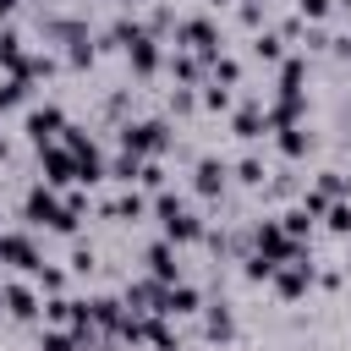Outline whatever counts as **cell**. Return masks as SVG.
I'll list each match as a JSON object with an SVG mask.
<instances>
[{
	"mask_svg": "<svg viewBox=\"0 0 351 351\" xmlns=\"http://www.w3.org/2000/svg\"><path fill=\"white\" fill-rule=\"evenodd\" d=\"M154 208H159V219H165V241H176V247H181V241H197V236H203L197 214H192V208H186L181 197L159 192V203H154Z\"/></svg>",
	"mask_w": 351,
	"mask_h": 351,
	"instance_id": "1",
	"label": "cell"
},
{
	"mask_svg": "<svg viewBox=\"0 0 351 351\" xmlns=\"http://www.w3.org/2000/svg\"><path fill=\"white\" fill-rule=\"evenodd\" d=\"M121 148L137 154V159H143V154H165V148H170V126H165V121H126V126H121Z\"/></svg>",
	"mask_w": 351,
	"mask_h": 351,
	"instance_id": "2",
	"label": "cell"
},
{
	"mask_svg": "<svg viewBox=\"0 0 351 351\" xmlns=\"http://www.w3.org/2000/svg\"><path fill=\"white\" fill-rule=\"evenodd\" d=\"M307 285H313V263H307V252L274 269V291H280L285 302H296V296H307Z\"/></svg>",
	"mask_w": 351,
	"mask_h": 351,
	"instance_id": "3",
	"label": "cell"
},
{
	"mask_svg": "<svg viewBox=\"0 0 351 351\" xmlns=\"http://www.w3.org/2000/svg\"><path fill=\"white\" fill-rule=\"evenodd\" d=\"M176 38H181V44H192V49H197L203 60H214V55H219V33H214V22H208V16L176 22Z\"/></svg>",
	"mask_w": 351,
	"mask_h": 351,
	"instance_id": "4",
	"label": "cell"
},
{
	"mask_svg": "<svg viewBox=\"0 0 351 351\" xmlns=\"http://www.w3.org/2000/svg\"><path fill=\"white\" fill-rule=\"evenodd\" d=\"M0 263H16V269H27V274H38V269H44V258H38L33 236H22V230L0 236Z\"/></svg>",
	"mask_w": 351,
	"mask_h": 351,
	"instance_id": "5",
	"label": "cell"
},
{
	"mask_svg": "<svg viewBox=\"0 0 351 351\" xmlns=\"http://www.w3.org/2000/svg\"><path fill=\"white\" fill-rule=\"evenodd\" d=\"M38 159H44V181H49V186H66V181H77V154H71V148H55V143H44V148H38Z\"/></svg>",
	"mask_w": 351,
	"mask_h": 351,
	"instance_id": "6",
	"label": "cell"
},
{
	"mask_svg": "<svg viewBox=\"0 0 351 351\" xmlns=\"http://www.w3.org/2000/svg\"><path fill=\"white\" fill-rule=\"evenodd\" d=\"M55 132H66V115H60L55 104H44V110H27V137H33L38 148H44Z\"/></svg>",
	"mask_w": 351,
	"mask_h": 351,
	"instance_id": "7",
	"label": "cell"
},
{
	"mask_svg": "<svg viewBox=\"0 0 351 351\" xmlns=\"http://www.w3.org/2000/svg\"><path fill=\"white\" fill-rule=\"evenodd\" d=\"M148 274L165 280V285H176V274H181V263H176V241H154V247H148Z\"/></svg>",
	"mask_w": 351,
	"mask_h": 351,
	"instance_id": "8",
	"label": "cell"
},
{
	"mask_svg": "<svg viewBox=\"0 0 351 351\" xmlns=\"http://www.w3.org/2000/svg\"><path fill=\"white\" fill-rule=\"evenodd\" d=\"M126 55H132V71H137V77H148V71L159 66V44H154V33L143 27V33L126 44Z\"/></svg>",
	"mask_w": 351,
	"mask_h": 351,
	"instance_id": "9",
	"label": "cell"
},
{
	"mask_svg": "<svg viewBox=\"0 0 351 351\" xmlns=\"http://www.w3.org/2000/svg\"><path fill=\"white\" fill-rule=\"evenodd\" d=\"M302 115H307V99L302 93H280V104L269 110V126L285 132V126H302Z\"/></svg>",
	"mask_w": 351,
	"mask_h": 351,
	"instance_id": "10",
	"label": "cell"
},
{
	"mask_svg": "<svg viewBox=\"0 0 351 351\" xmlns=\"http://www.w3.org/2000/svg\"><path fill=\"white\" fill-rule=\"evenodd\" d=\"M192 186H197L203 197H214V192L225 186V159H197V176H192Z\"/></svg>",
	"mask_w": 351,
	"mask_h": 351,
	"instance_id": "11",
	"label": "cell"
},
{
	"mask_svg": "<svg viewBox=\"0 0 351 351\" xmlns=\"http://www.w3.org/2000/svg\"><path fill=\"white\" fill-rule=\"evenodd\" d=\"M0 302H5L11 318H33V313H38V302H33L27 285H0Z\"/></svg>",
	"mask_w": 351,
	"mask_h": 351,
	"instance_id": "12",
	"label": "cell"
},
{
	"mask_svg": "<svg viewBox=\"0 0 351 351\" xmlns=\"http://www.w3.org/2000/svg\"><path fill=\"white\" fill-rule=\"evenodd\" d=\"M192 307H197V291H192V285H181V280L165 285V307H159L165 318H181V313H192Z\"/></svg>",
	"mask_w": 351,
	"mask_h": 351,
	"instance_id": "13",
	"label": "cell"
},
{
	"mask_svg": "<svg viewBox=\"0 0 351 351\" xmlns=\"http://www.w3.org/2000/svg\"><path fill=\"white\" fill-rule=\"evenodd\" d=\"M0 66H5L11 77H22V71H27V55H22V33H11V27L0 33Z\"/></svg>",
	"mask_w": 351,
	"mask_h": 351,
	"instance_id": "14",
	"label": "cell"
},
{
	"mask_svg": "<svg viewBox=\"0 0 351 351\" xmlns=\"http://www.w3.org/2000/svg\"><path fill=\"white\" fill-rule=\"evenodd\" d=\"M263 126H269V110H258V104H241L236 110V137H263Z\"/></svg>",
	"mask_w": 351,
	"mask_h": 351,
	"instance_id": "15",
	"label": "cell"
},
{
	"mask_svg": "<svg viewBox=\"0 0 351 351\" xmlns=\"http://www.w3.org/2000/svg\"><path fill=\"white\" fill-rule=\"evenodd\" d=\"M88 313H93V324H104V329H115V335H121V324H126V313H121V302H115V296H93V302H88Z\"/></svg>",
	"mask_w": 351,
	"mask_h": 351,
	"instance_id": "16",
	"label": "cell"
},
{
	"mask_svg": "<svg viewBox=\"0 0 351 351\" xmlns=\"http://www.w3.org/2000/svg\"><path fill=\"white\" fill-rule=\"evenodd\" d=\"M203 329H208V340H230V335H236V318H230V307H225V302H208V318H203Z\"/></svg>",
	"mask_w": 351,
	"mask_h": 351,
	"instance_id": "17",
	"label": "cell"
},
{
	"mask_svg": "<svg viewBox=\"0 0 351 351\" xmlns=\"http://www.w3.org/2000/svg\"><path fill=\"white\" fill-rule=\"evenodd\" d=\"M302 77H307V60L302 55H285L280 60V93H302Z\"/></svg>",
	"mask_w": 351,
	"mask_h": 351,
	"instance_id": "18",
	"label": "cell"
},
{
	"mask_svg": "<svg viewBox=\"0 0 351 351\" xmlns=\"http://www.w3.org/2000/svg\"><path fill=\"white\" fill-rule=\"evenodd\" d=\"M137 170H143V159H137V154H126V148L110 159V176H115V181H126V186L137 181Z\"/></svg>",
	"mask_w": 351,
	"mask_h": 351,
	"instance_id": "19",
	"label": "cell"
},
{
	"mask_svg": "<svg viewBox=\"0 0 351 351\" xmlns=\"http://www.w3.org/2000/svg\"><path fill=\"white\" fill-rule=\"evenodd\" d=\"M280 225H285V236H296V241H307V225H313V214L296 203V208H285L280 214Z\"/></svg>",
	"mask_w": 351,
	"mask_h": 351,
	"instance_id": "20",
	"label": "cell"
},
{
	"mask_svg": "<svg viewBox=\"0 0 351 351\" xmlns=\"http://www.w3.org/2000/svg\"><path fill=\"white\" fill-rule=\"evenodd\" d=\"M280 154H285V159H302V154H307V132H302V126H285V132H280Z\"/></svg>",
	"mask_w": 351,
	"mask_h": 351,
	"instance_id": "21",
	"label": "cell"
},
{
	"mask_svg": "<svg viewBox=\"0 0 351 351\" xmlns=\"http://www.w3.org/2000/svg\"><path fill=\"white\" fill-rule=\"evenodd\" d=\"M324 219H329V230H340V236H351V203H346V197H335Z\"/></svg>",
	"mask_w": 351,
	"mask_h": 351,
	"instance_id": "22",
	"label": "cell"
},
{
	"mask_svg": "<svg viewBox=\"0 0 351 351\" xmlns=\"http://www.w3.org/2000/svg\"><path fill=\"white\" fill-rule=\"evenodd\" d=\"M27 99V77H5L0 82V110H11V104H22Z\"/></svg>",
	"mask_w": 351,
	"mask_h": 351,
	"instance_id": "23",
	"label": "cell"
},
{
	"mask_svg": "<svg viewBox=\"0 0 351 351\" xmlns=\"http://www.w3.org/2000/svg\"><path fill=\"white\" fill-rule=\"evenodd\" d=\"M318 192H324L329 203H335V197H346V176H340V170H324V176H318Z\"/></svg>",
	"mask_w": 351,
	"mask_h": 351,
	"instance_id": "24",
	"label": "cell"
},
{
	"mask_svg": "<svg viewBox=\"0 0 351 351\" xmlns=\"http://www.w3.org/2000/svg\"><path fill=\"white\" fill-rule=\"evenodd\" d=\"M143 208H148V203H143L137 192H126L121 203H110V214H121V219H143Z\"/></svg>",
	"mask_w": 351,
	"mask_h": 351,
	"instance_id": "25",
	"label": "cell"
},
{
	"mask_svg": "<svg viewBox=\"0 0 351 351\" xmlns=\"http://www.w3.org/2000/svg\"><path fill=\"white\" fill-rule=\"evenodd\" d=\"M77 346H82V340H77V335H60V329H49V335L38 340V351H77Z\"/></svg>",
	"mask_w": 351,
	"mask_h": 351,
	"instance_id": "26",
	"label": "cell"
},
{
	"mask_svg": "<svg viewBox=\"0 0 351 351\" xmlns=\"http://www.w3.org/2000/svg\"><path fill=\"white\" fill-rule=\"evenodd\" d=\"M66 60H71V66H88V60H93V44H88V33H77V38H71Z\"/></svg>",
	"mask_w": 351,
	"mask_h": 351,
	"instance_id": "27",
	"label": "cell"
},
{
	"mask_svg": "<svg viewBox=\"0 0 351 351\" xmlns=\"http://www.w3.org/2000/svg\"><path fill=\"white\" fill-rule=\"evenodd\" d=\"M280 44H285L280 33H263V38L252 44V49H258V60H280Z\"/></svg>",
	"mask_w": 351,
	"mask_h": 351,
	"instance_id": "28",
	"label": "cell"
},
{
	"mask_svg": "<svg viewBox=\"0 0 351 351\" xmlns=\"http://www.w3.org/2000/svg\"><path fill=\"white\" fill-rule=\"evenodd\" d=\"M170 71H176V82H197V60H192V55H176Z\"/></svg>",
	"mask_w": 351,
	"mask_h": 351,
	"instance_id": "29",
	"label": "cell"
},
{
	"mask_svg": "<svg viewBox=\"0 0 351 351\" xmlns=\"http://www.w3.org/2000/svg\"><path fill=\"white\" fill-rule=\"evenodd\" d=\"M208 66H214V82H225V88H230V82L241 77V66H236V60H219V55H214Z\"/></svg>",
	"mask_w": 351,
	"mask_h": 351,
	"instance_id": "30",
	"label": "cell"
},
{
	"mask_svg": "<svg viewBox=\"0 0 351 351\" xmlns=\"http://www.w3.org/2000/svg\"><path fill=\"white\" fill-rule=\"evenodd\" d=\"M203 104H208V110H230V93H225V82H208V88H203Z\"/></svg>",
	"mask_w": 351,
	"mask_h": 351,
	"instance_id": "31",
	"label": "cell"
},
{
	"mask_svg": "<svg viewBox=\"0 0 351 351\" xmlns=\"http://www.w3.org/2000/svg\"><path fill=\"white\" fill-rule=\"evenodd\" d=\"M236 176H241L247 186H263V176H269V170H263L258 159H241V165H236Z\"/></svg>",
	"mask_w": 351,
	"mask_h": 351,
	"instance_id": "32",
	"label": "cell"
},
{
	"mask_svg": "<svg viewBox=\"0 0 351 351\" xmlns=\"http://www.w3.org/2000/svg\"><path fill=\"white\" fill-rule=\"evenodd\" d=\"M137 181H143V186H165V170H159V159H143Z\"/></svg>",
	"mask_w": 351,
	"mask_h": 351,
	"instance_id": "33",
	"label": "cell"
},
{
	"mask_svg": "<svg viewBox=\"0 0 351 351\" xmlns=\"http://www.w3.org/2000/svg\"><path fill=\"white\" fill-rule=\"evenodd\" d=\"M329 5H335V0H296V11H302L307 22H318V16H329Z\"/></svg>",
	"mask_w": 351,
	"mask_h": 351,
	"instance_id": "34",
	"label": "cell"
},
{
	"mask_svg": "<svg viewBox=\"0 0 351 351\" xmlns=\"http://www.w3.org/2000/svg\"><path fill=\"white\" fill-rule=\"evenodd\" d=\"M38 280H44V291H55V296H60V285H66L60 269H38Z\"/></svg>",
	"mask_w": 351,
	"mask_h": 351,
	"instance_id": "35",
	"label": "cell"
},
{
	"mask_svg": "<svg viewBox=\"0 0 351 351\" xmlns=\"http://www.w3.org/2000/svg\"><path fill=\"white\" fill-rule=\"evenodd\" d=\"M71 269H77V274H88V269H93V252H88V247H77V252H71Z\"/></svg>",
	"mask_w": 351,
	"mask_h": 351,
	"instance_id": "36",
	"label": "cell"
},
{
	"mask_svg": "<svg viewBox=\"0 0 351 351\" xmlns=\"http://www.w3.org/2000/svg\"><path fill=\"white\" fill-rule=\"evenodd\" d=\"M192 104H197V99H192V88H181V93H176V99H170V110H181V115H186V110H192Z\"/></svg>",
	"mask_w": 351,
	"mask_h": 351,
	"instance_id": "37",
	"label": "cell"
},
{
	"mask_svg": "<svg viewBox=\"0 0 351 351\" xmlns=\"http://www.w3.org/2000/svg\"><path fill=\"white\" fill-rule=\"evenodd\" d=\"M11 11H16V0H0V16H11Z\"/></svg>",
	"mask_w": 351,
	"mask_h": 351,
	"instance_id": "38",
	"label": "cell"
},
{
	"mask_svg": "<svg viewBox=\"0 0 351 351\" xmlns=\"http://www.w3.org/2000/svg\"><path fill=\"white\" fill-rule=\"evenodd\" d=\"M340 5H351V0H340Z\"/></svg>",
	"mask_w": 351,
	"mask_h": 351,
	"instance_id": "39",
	"label": "cell"
}]
</instances>
